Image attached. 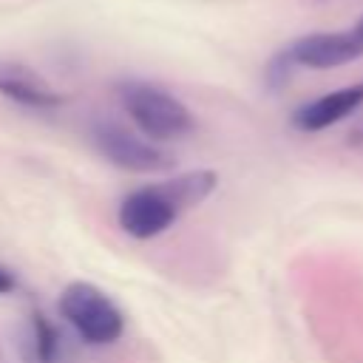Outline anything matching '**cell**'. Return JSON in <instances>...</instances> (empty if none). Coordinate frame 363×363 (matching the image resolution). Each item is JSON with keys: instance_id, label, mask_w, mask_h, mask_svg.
Instances as JSON below:
<instances>
[{"instance_id": "8", "label": "cell", "mask_w": 363, "mask_h": 363, "mask_svg": "<svg viewBox=\"0 0 363 363\" xmlns=\"http://www.w3.org/2000/svg\"><path fill=\"white\" fill-rule=\"evenodd\" d=\"M216 184H218V173L216 170H190V173H182V176L164 182L167 193L179 201L182 210L204 201L216 190Z\"/></svg>"}, {"instance_id": "6", "label": "cell", "mask_w": 363, "mask_h": 363, "mask_svg": "<svg viewBox=\"0 0 363 363\" xmlns=\"http://www.w3.org/2000/svg\"><path fill=\"white\" fill-rule=\"evenodd\" d=\"M0 94L23 108L34 111H48L62 105V94L31 65L14 62V60H0Z\"/></svg>"}, {"instance_id": "4", "label": "cell", "mask_w": 363, "mask_h": 363, "mask_svg": "<svg viewBox=\"0 0 363 363\" xmlns=\"http://www.w3.org/2000/svg\"><path fill=\"white\" fill-rule=\"evenodd\" d=\"M182 207L179 201L167 193L164 184H150V187H136L130 190L116 210L119 227L130 235V238H156L164 230L173 227V221L179 218Z\"/></svg>"}, {"instance_id": "1", "label": "cell", "mask_w": 363, "mask_h": 363, "mask_svg": "<svg viewBox=\"0 0 363 363\" xmlns=\"http://www.w3.org/2000/svg\"><path fill=\"white\" fill-rule=\"evenodd\" d=\"M116 96H119L125 113L133 119V125L159 145L187 139L196 130L193 111L182 99H176L170 91H164L153 82L125 79L116 85Z\"/></svg>"}, {"instance_id": "9", "label": "cell", "mask_w": 363, "mask_h": 363, "mask_svg": "<svg viewBox=\"0 0 363 363\" xmlns=\"http://www.w3.org/2000/svg\"><path fill=\"white\" fill-rule=\"evenodd\" d=\"M34 352L37 363H57L60 354V332L43 315H34Z\"/></svg>"}, {"instance_id": "5", "label": "cell", "mask_w": 363, "mask_h": 363, "mask_svg": "<svg viewBox=\"0 0 363 363\" xmlns=\"http://www.w3.org/2000/svg\"><path fill=\"white\" fill-rule=\"evenodd\" d=\"M295 65L303 68H337L363 57V17L346 31H318L295 40L289 48Z\"/></svg>"}, {"instance_id": "10", "label": "cell", "mask_w": 363, "mask_h": 363, "mask_svg": "<svg viewBox=\"0 0 363 363\" xmlns=\"http://www.w3.org/2000/svg\"><path fill=\"white\" fill-rule=\"evenodd\" d=\"M17 286V281H14V275L6 269V267H0V295H9L11 289Z\"/></svg>"}, {"instance_id": "3", "label": "cell", "mask_w": 363, "mask_h": 363, "mask_svg": "<svg viewBox=\"0 0 363 363\" xmlns=\"http://www.w3.org/2000/svg\"><path fill=\"white\" fill-rule=\"evenodd\" d=\"M91 142L102 153V159L130 173H162L173 164V156L159 142H153L150 136H139L136 130L111 119L94 122Z\"/></svg>"}, {"instance_id": "7", "label": "cell", "mask_w": 363, "mask_h": 363, "mask_svg": "<svg viewBox=\"0 0 363 363\" xmlns=\"http://www.w3.org/2000/svg\"><path fill=\"white\" fill-rule=\"evenodd\" d=\"M360 105H363V82H354V85L337 88L332 94H323V96L301 105L292 113V125L303 133H318V130L337 125L340 119L354 113Z\"/></svg>"}, {"instance_id": "2", "label": "cell", "mask_w": 363, "mask_h": 363, "mask_svg": "<svg viewBox=\"0 0 363 363\" xmlns=\"http://www.w3.org/2000/svg\"><path fill=\"white\" fill-rule=\"evenodd\" d=\"M60 318L74 329V335L91 346H111L125 332V315L108 292L88 281H74L60 292Z\"/></svg>"}]
</instances>
